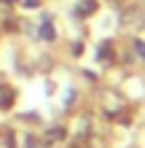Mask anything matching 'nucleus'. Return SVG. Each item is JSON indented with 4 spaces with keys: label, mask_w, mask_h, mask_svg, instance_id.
I'll use <instances>...</instances> for the list:
<instances>
[{
    "label": "nucleus",
    "mask_w": 145,
    "mask_h": 148,
    "mask_svg": "<svg viewBox=\"0 0 145 148\" xmlns=\"http://www.w3.org/2000/svg\"><path fill=\"white\" fill-rule=\"evenodd\" d=\"M11 105H14V89L0 86V108H11Z\"/></svg>",
    "instance_id": "nucleus-1"
},
{
    "label": "nucleus",
    "mask_w": 145,
    "mask_h": 148,
    "mask_svg": "<svg viewBox=\"0 0 145 148\" xmlns=\"http://www.w3.org/2000/svg\"><path fill=\"white\" fill-rule=\"evenodd\" d=\"M94 8H97V3H94V0H81V3H78V14H83V16H86V14H91V11H94Z\"/></svg>",
    "instance_id": "nucleus-2"
},
{
    "label": "nucleus",
    "mask_w": 145,
    "mask_h": 148,
    "mask_svg": "<svg viewBox=\"0 0 145 148\" xmlns=\"http://www.w3.org/2000/svg\"><path fill=\"white\" fill-rule=\"evenodd\" d=\"M40 38L54 40V27H51V22H43V27H40Z\"/></svg>",
    "instance_id": "nucleus-3"
},
{
    "label": "nucleus",
    "mask_w": 145,
    "mask_h": 148,
    "mask_svg": "<svg viewBox=\"0 0 145 148\" xmlns=\"http://www.w3.org/2000/svg\"><path fill=\"white\" fill-rule=\"evenodd\" d=\"M62 135H65L62 129H51V132L46 135V140H48V143H57V140H59V137H62Z\"/></svg>",
    "instance_id": "nucleus-4"
},
{
    "label": "nucleus",
    "mask_w": 145,
    "mask_h": 148,
    "mask_svg": "<svg viewBox=\"0 0 145 148\" xmlns=\"http://www.w3.org/2000/svg\"><path fill=\"white\" fill-rule=\"evenodd\" d=\"M134 49H137V54L145 59V43H142V40H134Z\"/></svg>",
    "instance_id": "nucleus-5"
},
{
    "label": "nucleus",
    "mask_w": 145,
    "mask_h": 148,
    "mask_svg": "<svg viewBox=\"0 0 145 148\" xmlns=\"http://www.w3.org/2000/svg\"><path fill=\"white\" fill-rule=\"evenodd\" d=\"M27 148H38L35 143H32V137H27Z\"/></svg>",
    "instance_id": "nucleus-6"
},
{
    "label": "nucleus",
    "mask_w": 145,
    "mask_h": 148,
    "mask_svg": "<svg viewBox=\"0 0 145 148\" xmlns=\"http://www.w3.org/2000/svg\"><path fill=\"white\" fill-rule=\"evenodd\" d=\"M24 3H27V5H38V0H24Z\"/></svg>",
    "instance_id": "nucleus-7"
}]
</instances>
